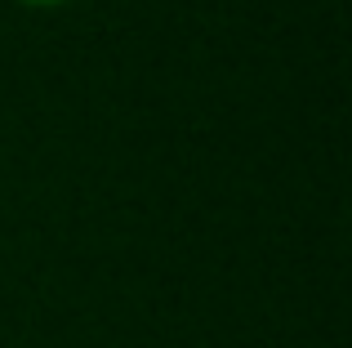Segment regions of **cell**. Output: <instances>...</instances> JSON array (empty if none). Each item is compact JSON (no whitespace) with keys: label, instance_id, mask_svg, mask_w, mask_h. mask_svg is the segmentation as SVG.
<instances>
[{"label":"cell","instance_id":"obj_1","mask_svg":"<svg viewBox=\"0 0 352 348\" xmlns=\"http://www.w3.org/2000/svg\"><path fill=\"white\" fill-rule=\"evenodd\" d=\"M18 5H32V9H58V5H67V0H18Z\"/></svg>","mask_w":352,"mask_h":348}]
</instances>
